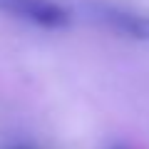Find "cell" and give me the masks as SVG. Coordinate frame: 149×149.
Returning <instances> with one entry per match:
<instances>
[{
  "label": "cell",
  "instance_id": "cell-3",
  "mask_svg": "<svg viewBox=\"0 0 149 149\" xmlns=\"http://www.w3.org/2000/svg\"><path fill=\"white\" fill-rule=\"evenodd\" d=\"M10 149H35V147H27V144H17V147H10Z\"/></svg>",
  "mask_w": 149,
  "mask_h": 149
},
{
  "label": "cell",
  "instance_id": "cell-1",
  "mask_svg": "<svg viewBox=\"0 0 149 149\" xmlns=\"http://www.w3.org/2000/svg\"><path fill=\"white\" fill-rule=\"evenodd\" d=\"M0 8L37 27L60 30L70 25V13L52 0H0Z\"/></svg>",
  "mask_w": 149,
  "mask_h": 149
},
{
  "label": "cell",
  "instance_id": "cell-2",
  "mask_svg": "<svg viewBox=\"0 0 149 149\" xmlns=\"http://www.w3.org/2000/svg\"><path fill=\"white\" fill-rule=\"evenodd\" d=\"M95 17L100 22H104L109 30L119 32V35H124V37L149 42V15L127 10V8L100 3V5H95Z\"/></svg>",
  "mask_w": 149,
  "mask_h": 149
}]
</instances>
